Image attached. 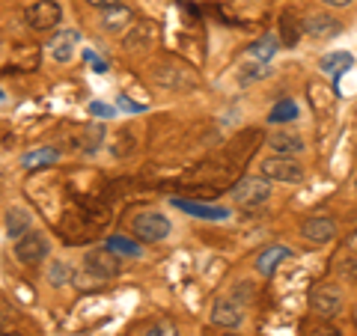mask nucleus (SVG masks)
<instances>
[{"mask_svg": "<svg viewBox=\"0 0 357 336\" xmlns=\"http://www.w3.org/2000/svg\"><path fill=\"white\" fill-rule=\"evenodd\" d=\"M152 81L164 86V89H173V93H185V89H194L197 86V72L185 63H176V60H161V63H152Z\"/></svg>", "mask_w": 357, "mask_h": 336, "instance_id": "f257e3e1", "label": "nucleus"}, {"mask_svg": "<svg viewBox=\"0 0 357 336\" xmlns=\"http://www.w3.org/2000/svg\"><path fill=\"white\" fill-rule=\"evenodd\" d=\"M229 197H232V203L241 208H256L271 199V182H268L265 176H244L238 185H232Z\"/></svg>", "mask_w": 357, "mask_h": 336, "instance_id": "f03ea898", "label": "nucleus"}, {"mask_svg": "<svg viewBox=\"0 0 357 336\" xmlns=\"http://www.w3.org/2000/svg\"><path fill=\"white\" fill-rule=\"evenodd\" d=\"M63 21V9L57 0H33L24 9V24L36 33H48Z\"/></svg>", "mask_w": 357, "mask_h": 336, "instance_id": "7ed1b4c3", "label": "nucleus"}, {"mask_svg": "<svg viewBox=\"0 0 357 336\" xmlns=\"http://www.w3.org/2000/svg\"><path fill=\"white\" fill-rule=\"evenodd\" d=\"M262 176L268 182H286V185H298L304 182V167H301L295 158H286V155H271L259 164Z\"/></svg>", "mask_w": 357, "mask_h": 336, "instance_id": "20e7f679", "label": "nucleus"}, {"mask_svg": "<svg viewBox=\"0 0 357 336\" xmlns=\"http://www.w3.org/2000/svg\"><path fill=\"white\" fill-rule=\"evenodd\" d=\"M131 232L137 235L140 241H164L170 235V220H167L161 211H137L131 220Z\"/></svg>", "mask_w": 357, "mask_h": 336, "instance_id": "39448f33", "label": "nucleus"}, {"mask_svg": "<svg viewBox=\"0 0 357 336\" xmlns=\"http://www.w3.org/2000/svg\"><path fill=\"white\" fill-rule=\"evenodd\" d=\"M48 253H51V244L39 229H30L15 241V259L21 265H39L42 259H48Z\"/></svg>", "mask_w": 357, "mask_h": 336, "instance_id": "423d86ee", "label": "nucleus"}, {"mask_svg": "<svg viewBox=\"0 0 357 336\" xmlns=\"http://www.w3.org/2000/svg\"><path fill=\"white\" fill-rule=\"evenodd\" d=\"M310 310L316 312L321 321L333 319L342 310V292H340V286H333V283L312 286V292H310Z\"/></svg>", "mask_w": 357, "mask_h": 336, "instance_id": "0eeeda50", "label": "nucleus"}, {"mask_svg": "<svg viewBox=\"0 0 357 336\" xmlns=\"http://www.w3.org/2000/svg\"><path fill=\"white\" fill-rule=\"evenodd\" d=\"M211 321L218 324V328L223 330H232V328H238V324L244 321V304L238 298H218L215 300V307H211Z\"/></svg>", "mask_w": 357, "mask_h": 336, "instance_id": "6e6552de", "label": "nucleus"}, {"mask_svg": "<svg viewBox=\"0 0 357 336\" xmlns=\"http://www.w3.org/2000/svg\"><path fill=\"white\" fill-rule=\"evenodd\" d=\"M301 235H304L310 244H328L337 238V220L328 215H310L301 223Z\"/></svg>", "mask_w": 357, "mask_h": 336, "instance_id": "1a4fd4ad", "label": "nucleus"}, {"mask_svg": "<svg viewBox=\"0 0 357 336\" xmlns=\"http://www.w3.org/2000/svg\"><path fill=\"white\" fill-rule=\"evenodd\" d=\"M84 268L93 277L98 280H107V277H114L119 274V256L110 250V247H98V250H89L86 253V259H84Z\"/></svg>", "mask_w": 357, "mask_h": 336, "instance_id": "9d476101", "label": "nucleus"}, {"mask_svg": "<svg viewBox=\"0 0 357 336\" xmlns=\"http://www.w3.org/2000/svg\"><path fill=\"white\" fill-rule=\"evenodd\" d=\"M77 45H81V36H77V30H60L57 36L48 42V57H51L54 63L66 66V63L75 60Z\"/></svg>", "mask_w": 357, "mask_h": 336, "instance_id": "9b49d317", "label": "nucleus"}, {"mask_svg": "<svg viewBox=\"0 0 357 336\" xmlns=\"http://www.w3.org/2000/svg\"><path fill=\"white\" fill-rule=\"evenodd\" d=\"M131 24H134V13L122 3L105 9L102 18H98V27H102V33H107V36H119V33H126Z\"/></svg>", "mask_w": 357, "mask_h": 336, "instance_id": "f8f14e48", "label": "nucleus"}, {"mask_svg": "<svg viewBox=\"0 0 357 336\" xmlns=\"http://www.w3.org/2000/svg\"><path fill=\"white\" fill-rule=\"evenodd\" d=\"M286 259H292V250L283 247V244H271V247H265L259 256H256L253 268H256V271H259L262 277H271Z\"/></svg>", "mask_w": 357, "mask_h": 336, "instance_id": "ddd939ff", "label": "nucleus"}, {"mask_svg": "<svg viewBox=\"0 0 357 336\" xmlns=\"http://www.w3.org/2000/svg\"><path fill=\"white\" fill-rule=\"evenodd\" d=\"M351 66H354V54H349V51H331L319 60V69L325 72L333 84H340V77L349 72Z\"/></svg>", "mask_w": 357, "mask_h": 336, "instance_id": "4468645a", "label": "nucleus"}, {"mask_svg": "<svg viewBox=\"0 0 357 336\" xmlns=\"http://www.w3.org/2000/svg\"><path fill=\"white\" fill-rule=\"evenodd\" d=\"M173 206L178 211L191 217H199V220H227L229 217V208H220V206H206V203H191V199H173Z\"/></svg>", "mask_w": 357, "mask_h": 336, "instance_id": "2eb2a0df", "label": "nucleus"}, {"mask_svg": "<svg viewBox=\"0 0 357 336\" xmlns=\"http://www.w3.org/2000/svg\"><path fill=\"white\" fill-rule=\"evenodd\" d=\"M155 39V24L152 21H134L128 27L126 39H122V48L126 51H140V48H149Z\"/></svg>", "mask_w": 357, "mask_h": 336, "instance_id": "dca6fc26", "label": "nucleus"}, {"mask_svg": "<svg viewBox=\"0 0 357 336\" xmlns=\"http://www.w3.org/2000/svg\"><path fill=\"white\" fill-rule=\"evenodd\" d=\"M304 30H307V36H312V39H331V36H337V33L342 30V24L333 15H310Z\"/></svg>", "mask_w": 357, "mask_h": 336, "instance_id": "f3484780", "label": "nucleus"}, {"mask_svg": "<svg viewBox=\"0 0 357 336\" xmlns=\"http://www.w3.org/2000/svg\"><path fill=\"white\" fill-rule=\"evenodd\" d=\"M268 146H271L274 155H286V158H292V155L304 152V140H301L298 134L277 131V134H271V137H268Z\"/></svg>", "mask_w": 357, "mask_h": 336, "instance_id": "a211bd4d", "label": "nucleus"}, {"mask_svg": "<svg viewBox=\"0 0 357 336\" xmlns=\"http://www.w3.org/2000/svg\"><path fill=\"white\" fill-rule=\"evenodd\" d=\"M33 229V215L24 208V206H13L6 211V235L9 238H21L24 232H30Z\"/></svg>", "mask_w": 357, "mask_h": 336, "instance_id": "6ab92c4d", "label": "nucleus"}, {"mask_svg": "<svg viewBox=\"0 0 357 336\" xmlns=\"http://www.w3.org/2000/svg\"><path fill=\"white\" fill-rule=\"evenodd\" d=\"M57 161H60V152L57 149L42 146V149L27 152L24 158H21V167H24V170H42V167H51V164H57Z\"/></svg>", "mask_w": 357, "mask_h": 336, "instance_id": "aec40b11", "label": "nucleus"}, {"mask_svg": "<svg viewBox=\"0 0 357 336\" xmlns=\"http://www.w3.org/2000/svg\"><path fill=\"white\" fill-rule=\"evenodd\" d=\"M280 51V39L274 36V33H268V36H262V39H256L253 45H250V60H259V63H268L274 57V54Z\"/></svg>", "mask_w": 357, "mask_h": 336, "instance_id": "412c9836", "label": "nucleus"}, {"mask_svg": "<svg viewBox=\"0 0 357 336\" xmlns=\"http://www.w3.org/2000/svg\"><path fill=\"white\" fill-rule=\"evenodd\" d=\"M298 116H301L298 105L289 102V98H283V102H277V105L271 107V114H268V122H271V125H283V122H292V119H298Z\"/></svg>", "mask_w": 357, "mask_h": 336, "instance_id": "4be33fe9", "label": "nucleus"}, {"mask_svg": "<svg viewBox=\"0 0 357 336\" xmlns=\"http://www.w3.org/2000/svg\"><path fill=\"white\" fill-rule=\"evenodd\" d=\"M107 247L114 250V253H122V256H134V259H137V256H143L140 244H137V241H128L126 235H110V238H107Z\"/></svg>", "mask_w": 357, "mask_h": 336, "instance_id": "5701e85b", "label": "nucleus"}, {"mask_svg": "<svg viewBox=\"0 0 357 336\" xmlns=\"http://www.w3.org/2000/svg\"><path fill=\"white\" fill-rule=\"evenodd\" d=\"M268 75H271V72H268V63L250 60V63H248V66H244V69H241V86L256 84V81H265Z\"/></svg>", "mask_w": 357, "mask_h": 336, "instance_id": "b1692460", "label": "nucleus"}, {"mask_svg": "<svg viewBox=\"0 0 357 336\" xmlns=\"http://www.w3.org/2000/svg\"><path fill=\"white\" fill-rule=\"evenodd\" d=\"M84 143H86V146H84V152H86V155L98 152V146L105 143V128L98 125V122H89V125L84 128Z\"/></svg>", "mask_w": 357, "mask_h": 336, "instance_id": "393cba45", "label": "nucleus"}, {"mask_svg": "<svg viewBox=\"0 0 357 336\" xmlns=\"http://www.w3.org/2000/svg\"><path fill=\"white\" fill-rule=\"evenodd\" d=\"M280 33H283V45H286V48H292V45L298 42L301 27H298V21H295L292 13H283V18H280Z\"/></svg>", "mask_w": 357, "mask_h": 336, "instance_id": "a878e982", "label": "nucleus"}, {"mask_svg": "<svg viewBox=\"0 0 357 336\" xmlns=\"http://www.w3.org/2000/svg\"><path fill=\"white\" fill-rule=\"evenodd\" d=\"M48 283L51 286H69L72 283V268L66 262H51L48 268Z\"/></svg>", "mask_w": 357, "mask_h": 336, "instance_id": "bb28decb", "label": "nucleus"}, {"mask_svg": "<svg viewBox=\"0 0 357 336\" xmlns=\"http://www.w3.org/2000/svg\"><path fill=\"white\" fill-rule=\"evenodd\" d=\"M89 114H93V116H102V119H114V116H116V110L110 107V105L93 102V105H89Z\"/></svg>", "mask_w": 357, "mask_h": 336, "instance_id": "cd10ccee", "label": "nucleus"}, {"mask_svg": "<svg viewBox=\"0 0 357 336\" xmlns=\"http://www.w3.org/2000/svg\"><path fill=\"white\" fill-rule=\"evenodd\" d=\"M119 107L128 110V114H143V110H146V105H137V102H131V98H126V96H119Z\"/></svg>", "mask_w": 357, "mask_h": 336, "instance_id": "c85d7f7f", "label": "nucleus"}, {"mask_svg": "<svg viewBox=\"0 0 357 336\" xmlns=\"http://www.w3.org/2000/svg\"><path fill=\"white\" fill-rule=\"evenodd\" d=\"M84 60H86L89 66H93V72H107V63H102V60H98L93 51H84Z\"/></svg>", "mask_w": 357, "mask_h": 336, "instance_id": "c756f323", "label": "nucleus"}, {"mask_svg": "<svg viewBox=\"0 0 357 336\" xmlns=\"http://www.w3.org/2000/svg\"><path fill=\"white\" fill-rule=\"evenodd\" d=\"M86 3L93 9H102L105 13V9H110V6H119V0H86Z\"/></svg>", "mask_w": 357, "mask_h": 336, "instance_id": "7c9ffc66", "label": "nucleus"}, {"mask_svg": "<svg viewBox=\"0 0 357 336\" xmlns=\"http://www.w3.org/2000/svg\"><path fill=\"white\" fill-rule=\"evenodd\" d=\"M143 336H173V333H170V328H167V324H155V328H149Z\"/></svg>", "mask_w": 357, "mask_h": 336, "instance_id": "2f4dec72", "label": "nucleus"}, {"mask_svg": "<svg viewBox=\"0 0 357 336\" xmlns=\"http://www.w3.org/2000/svg\"><path fill=\"white\" fill-rule=\"evenodd\" d=\"M345 247H349V250L357 256V227L349 232V238H345Z\"/></svg>", "mask_w": 357, "mask_h": 336, "instance_id": "473e14b6", "label": "nucleus"}, {"mask_svg": "<svg viewBox=\"0 0 357 336\" xmlns=\"http://www.w3.org/2000/svg\"><path fill=\"white\" fill-rule=\"evenodd\" d=\"M312 336H340L333 328H319V330H312Z\"/></svg>", "mask_w": 357, "mask_h": 336, "instance_id": "72a5a7b5", "label": "nucleus"}, {"mask_svg": "<svg viewBox=\"0 0 357 336\" xmlns=\"http://www.w3.org/2000/svg\"><path fill=\"white\" fill-rule=\"evenodd\" d=\"M321 3H328V6H333V9H340V6H349L351 0H321Z\"/></svg>", "mask_w": 357, "mask_h": 336, "instance_id": "f704fd0d", "label": "nucleus"}, {"mask_svg": "<svg viewBox=\"0 0 357 336\" xmlns=\"http://www.w3.org/2000/svg\"><path fill=\"white\" fill-rule=\"evenodd\" d=\"M0 336H24V333H18V330H0Z\"/></svg>", "mask_w": 357, "mask_h": 336, "instance_id": "c9c22d12", "label": "nucleus"}, {"mask_svg": "<svg viewBox=\"0 0 357 336\" xmlns=\"http://www.w3.org/2000/svg\"><path fill=\"white\" fill-rule=\"evenodd\" d=\"M3 98H6V93H3V89H0V102H3Z\"/></svg>", "mask_w": 357, "mask_h": 336, "instance_id": "e433bc0d", "label": "nucleus"}, {"mask_svg": "<svg viewBox=\"0 0 357 336\" xmlns=\"http://www.w3.org/2000/svg\"><path fill=\"white\" fill-rule=\"evenodd\" d=\"M220 336H238V333H220Z\"/></svg>", "mask_w": 357, "mask_h": 336, "instance_id": "4c0bfd02", "label": "nucleus"}, {"mask_svg": "<svg viewBox=\"0 0 357 336\" xmlns=\"http://www.w3.org/2000/svg\"><path fill=\"white\" fill-rule=\"evenodd\" d=\"M0 182H3V170H0Z\"/></svg>", "mask_w": 357, "mask_h": 336, "instance_id": "58836bf2", "label": "nucleus"}, {"mask_svg": "<svg viewBox=\"0 0 357 336\" xmlns=\"http://www.w3.org/2000/svg\"><path fill=\"white\" fill-rule=\"evenodd\" d=\"M354 188H357V182H354Z\"/></svg>", "mask_w": 357, "mask_h": 336, "instance_id": "ea45409f", "label": "nucleus"}]
</instances>
